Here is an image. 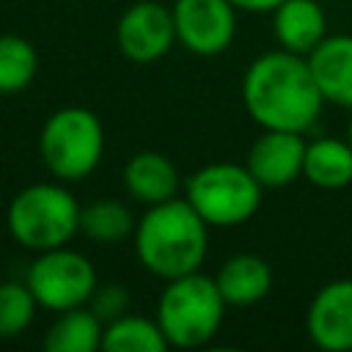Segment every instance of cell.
I'll list each match as a JSON object with an SVG mask.
<instances>
[{
  "label": "cell",
  "instance_id": "6da1fadb",
  "mask_svg": "<svg viewBox=\"0 0 352 352\" xmlns=\"http://www.w3.org/2000/svg\"><path fill=\"white\" fill-rule=\"evenodd\" d=\"M242 104L261 129L305 132L322 113V94L308 58L272 50L258 55L242 77Z\"/></svg>",
  "mask_w": 352,
  "mask_h": 352
},
{
  "label": "cell",
  "instance_id": "7a4b0ae2",
  "mask_svg": "<svg viewBox=\"0 0 352 352\" xmlns=\"http://www.w3.org/2000/svg\"><path fill=\"white\" fill-rule=\"evenodd\" d=\"M138 261L157 278L173 280L198 272L209 253V226L187 198H170L146 209L135 234Z\"/></svg>",
  "mask_w": 352,
  "mask_h": 352
},
{
  "label": "cell",
  "instance_id": "3957f363",
  "mask_svg": "<svg viewBox=\"0 0 352 352\" xmlns=\"http://www.w3.org/2000/svg\"><path fill=\"white\" fill-rule=\"evenodd\" d=\"M228 302L223 300L214 278L198 272L165 280L157 300V324L168 338V346L195 349L209 344L223 324Z\"/></svg>",
  "mask_w": 352,
  "mask_h": 352
},
{
  "label": "cell",
  "instance_id": "277c9868",
  "mask_svg": "<svg viewBox=\"0 0 352 352\" xmlns=\"http://www.w3.org/2000/svg\"><path fill=\"white\" fill-rule=\"evenodd\" d=\"M82 206L69 192L63 182H38L19 190L8 204V231L11 236L33 253L69 245L80 231Z\"/></svg>",
  "mask_w": 352,
  "mask_h": 352
},
{
  "label": "cell",
  "instance_id": "5b68a950",
  "mask_svg": "<svg viewBox=\"0 0 352 352\" xmlns=\"http://www.w3.org/2000/svg\"><path fill=\"white\" fill-rule=\"evenodd\" d=\"M44 168L63 184L82 182L96 170L104 154V126L88 107L55 110L38 135Z\"/></svg>",
  "mask_w": 352,
  "mask_h": 352
},
{
  "label": "cell",
  "instance_id": "8992f818",
  "mask_svg": "<svg viewBox=\"0 0 352 352\" xmlns=\"http://www.w3.org/2000/svg\"><path fill=\"white\" fill-rule=\"evenodd\" d=\"M261 184L236 162H212L187 179V201L209 228H234L248 223L261 206Z\"/></svg>",
  "mask_w": 352,
  "mask_h": 352
},
{
  "label": "cell",
  "instance_id": "52a82bcc",
  "mask_svg": "<svg viewBox=\"0 0 352 352\" xmlns=\"http://www.w3.org/2000/svg\"><path fill=\"white\" fill-rule=\"evenodd\" d=\"M25 283L30 286L38 308L60 314L77 305H88L99 278L88 256L63 245L38 253L28 270Z\"/></svg>",
  "mask_w": 352,
  "mask_h": 352
},
{
  "label": "cell",
  "instance_id": "ba28073f",
  "mask_svg": "<svg viewBox=\"0 0 352 352\" xmlns=\"http://www.w3.org/2000/svg\"><path fill=\"white\" fill-rule=\"evenodd\" d=\"M176 41L201 58L226 52L236 36V6L231 0H176L170 6Z\"/></svg>",
  "mask_w": 352,
  "mask_h": 352
},
{
  "label": "cell",
  "instance_id": "9c48e42d",
  "mask_svg": "<svg viewBox=\"0 0 352 352\" xmlns=\"http://www.w3.org/2000/svg\"><path fill=\"white\" fill-rule=\"evenodd\" d=\"M116 44L132 63H154L165 58L176 44L173 11L157 0L132 3L116 25Z\"/></svg>",
  "mask_w": 352,
  "mask_h": 352
},
{
  "label": "cell",
  "instance_id": "30bf717a",
  "mask_svg": "<svg viewBox=\"0 0 352 352\" xmlns=\"http://www.w3.org/2000/svg\"><path fill=\"white\" fill-rule=\"evenodd\" d=\"M308 338L324 352L352 349V278L324 283L305 314Z\"/></svg>",
  "mask_w": 352,
  "mask_h": 352
},
{
  "label": "cell",
  "instance_id": "8fae6325",
  "mask_svg": "<svg viewBox=\"0 0 352 352\" xmlns=\"http://www.w3.org/2000/svg\"><path fill=\"white\" fill-rule=\"evenodd\" d=\"M305 146H308V140L302 138V132L264 129L248 148L245 165L261 187L278 190L302 176Z\"/></svg>",
  "mask_w": 352,
  "mask_h": 352
},
{
  "label": "cell",
  "instance_id": "7c38bea8",
  "mask_svg": "<svg viewBox=\"0 0 352 352\" xmlns=\"http://www.w3.org/2000/svg\"><path fill=\"white\" fill-rule=\"evenodd\" d=\"M305 58L322 99L352 110V36H324Z\"/></svg>",
  "mask_w": 352,
  "mask_h": 352
},
{
  "label": "cell",
  "instance_id": "4fadbf2b",
  "mask_svg": "<svg viewBox=\"0 0 352 352\" xmlns=\"http://www.w3.org/2000/svg\"><path fill=\"white\" fill-rule=\"evenodd\" d=\"M124 187L138 204L154 206L179 195V170L160 151H138L124 165Z\"/></svg>",
  "mask_w": 352,
  "mask_h": 352
},
{
  "label": "cell",
  "instance_id": "5bb4252c",
  "mask_svg": "<svg viewBox=\"0 0 352 352\" xmlns=\"http://www.w3.org/2000/svg\"><path fill=\"white\" fill-rule=\"evenodd\" d=\"M272 33L289 52L308 55L327 36V16L316 0H283L272 11Z\"/></svg>",
  "mask_w": 352,
  "mask_h": 352
},
{
  "label": "cell",
  "instance_id": "9a60e30c",
  "mask_svg": "<svg viewBox=\"0 0 352 352\" xmlns=\"http://www.w3.org/2000/svg\"><path fill=\"white\" fill-rule=\"evenodd\" d=\"M223 300L234 308L261 302L272 289V267L256 253H236L223 261L214 275Z\"/></svg>",
  "mask_w": 352,
  "mask_h": 352
},
{
  "label": "cell",
  "instance_id": "2e32d148",
  "mask_svg": "<svg viewBox=\"0 0 352 352\" xmlns=\"http://www.w3.org/2000/svg\"><path fill=\"white\" fill-rule=\"evenodd\" d=\"M302 179L322 190H341L352 184V146L341 138H316L305 146Z\"/></svg>",
  "mask_w": 352,
  "mask_h": 352
},
{
  "label": "cell",
  "instance_id": "e0dca14e",
  "mask_svg": "<svg viewBox=\"0 0 352 352\" xmlns=\"http://www.w3.org/2000/svg\"><path fill=\"white\" fill-rule=\"evenodd\" d=\"M102 336H104V322L88 305H77L55 316V322L44 333V349L47 352H96L102 349Z\"/></svg>",
  "mask_w": 352,
  "mask_h": 352
},
{
  "label": "cell",
  "instance_id": "ac0fdd59",
  "mask_svg": "<svg viewBox=\"0 0 352 352\" xmlns=\"http://www.w3.org/2000/svg\"><path fill=\"white\" fill-rule=\"evenodd\" d=\"M102 349L104 352H165L168 338L160 330L157 319L124 314L104 324Z\"/></svg>",
  "mask_w": 352,
  "mask_h": 352
},
{
  "label": "cell",
  "instance_id": "d6986e66",
  "mask_svg": "<svg viewBox=\"0 0 352 352\" xmlns=\"http://www.w3.org/2000/svg\"><path fill=\"white\" fill-rule=\"evenodd\" d=\"M138 220L132 217L129 206L116 198H99L82 206L80 212V234L99 245H116L135 234Z\"/></svg>",
  "mask_w": 352,
  "mask_h": 352
},
{
  "label": "cell",
  "instance_id": "ffe728a7",
  "mask_svg": "<svg viewBox=\"0 0 352 352\" xmlns=\"http://www.w3.org/2000/svg\"><path fill=\"white\" fill-rule=\"evenodd\" d=\"M38 74L36 47L14 33L0 36V94H22Z\"/></svg>",
  "mask_w": 352,
  "mask_h": 352
},
{
  "label": "cell",
  "instance_id": "44dd1931",
  "mask_svg": "<svg viewBox=\"0 0 352 352\" xmlns=\"http://www.w3.org/2000/svg\"><path fill=\"white\" fill-rule=\"evenodd\" d=\"M36 311H38V302L25 280L0 283V338L22 336L33 324Z\"/></svg>",
  "mask_w": 352,
  "mask_h": 352
},
{
  "label": "cell",
  "instance_id": "7402d4cb",
  "mask_svg": "<svg viewBox=\"0 0 352 352\" xmlns=\"http://www.w3.org/2000/svg\"><path fill=\"white\" fill-rule=\"evenodd\" d=\"M129 305H132V294L124 283H96L91 300H88V308L107 324L124 314H129Z\"/></svg>",
  "mask_w": 352,
  "mask_h": 352
},
{
  "label": "cell",
  "instance_id": "603a6c76",
  "mask_svg": "<svg viewBox=\"0 0 352 352\" xmlns=\"http://www.w3.org/2000/svg\"><path fill=\"white\" fill-rule=\"evenodd\" d=\"M239 11H250V14H272L283 0H231Z\"/></svg>",
  "mask_w": 352,
  "mask_h": 352
},
{
  "label": "cell",
  "instance_id": "cb8c5ba5",
  "mask_svg": "<svg viewBox=\"0 0 352 352\" xmlns=\"http://www.w3.org/2000/svg\"><path fill=\"white\" fill-rule=\"evenodd\" d=\"M346 140H349V146H352V113H349V124H346Z\"/></svg>",
  "mask_w": 352,
  "mask_h": 352
}]
</instances>
